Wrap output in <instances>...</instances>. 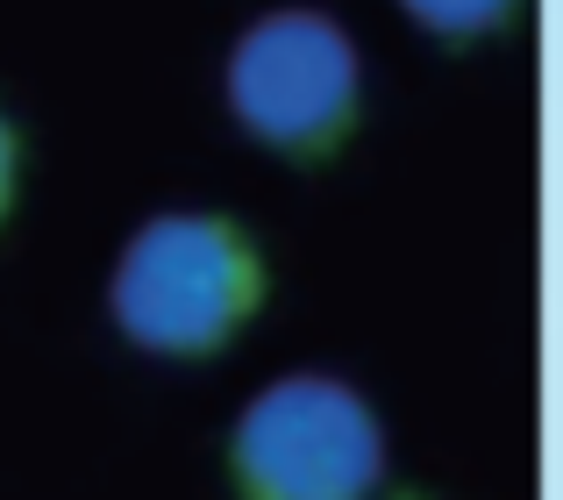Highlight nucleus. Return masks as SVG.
Returning <instances> with one entry per match:
<instances>
[{"mask_svg": "<svg viewBox=\"0 0 563 500\" xmlns=\"http://www.w3.org/2000/svg\"><path fill=\"white\" fill-rule=\"evenodd\" d=\"M235 500H372L385 479L378 407L350 379L292 372L229 430Z\"/></svg>", "mask_w": 563, "mask_h": 500, "instance_id": "2", "label": "nucleus"}, {"mask_svg": "<svg viewBox=\"0 0 563 500\" xmlns=\"http://www.w3.org/2000/svg\"><path fill=\"white\" fill-rule=\"evenodd\" d=\"M399 500H413V493H399Z\"/></svg>", "mask_w": 563, "mask_h": 500, "instance_id": "6", "label": "nucleus"}, {"mask_svg": "<svg viewBox=\"0 0 563 500\" xmlns=\"http://www.w3.org/2000/svg\"><path fill=\"white\" fill-rule=\"evenodd\" d=\"M14 180H22V137H14V122L0 115V222L14 215Z\"/></svg>", "mask_w": 563, "mask_h": 500, "instance_id": "5", "label": "nucleus"}, {"mask_svg": "<svg viewBox=\"0 0 563 500\" xmlns=\"http://www.w3.org/2000/svg\"><path fill=\"white\" fill-rule=\"evenodd\" d=\"M428 36L442 43H478V36H499L528 14V0H399Z\"/></svg>", "mask_w": 563, "mask_h": 500, "instance_id": "4", "label": "nucleus"}, {"mask_svg": "<svg viewBox=\"0 0 563 500\" xmlns=\"http://www.w3.org/2000/svg\"><path fill=\"white\" fill-rule=\"evenodd\" d=\"M229 115L278 157H335L364 115V65L350 29L321 8L257 14L229 51Z\"/></svg>", "mask_w": 563, "mask_h": 500, "instance_id": "3", "label": "nucleus"}, {"mask_svg": "<svg viewBox=\"0 0 563 500\" xmlns=\"http://www.w3.org/2000/svg\"><path fill=\"white\" fill-rule=\"evenodd\" d=\"M264 307V250L243 222L200 208L151 215L122 243L108 315L151 358H214Z\"/></svg>", "mask_w": 563, "mask_h": 500, "instance_id": "1", "label": "nucleus"}]
</instances>
